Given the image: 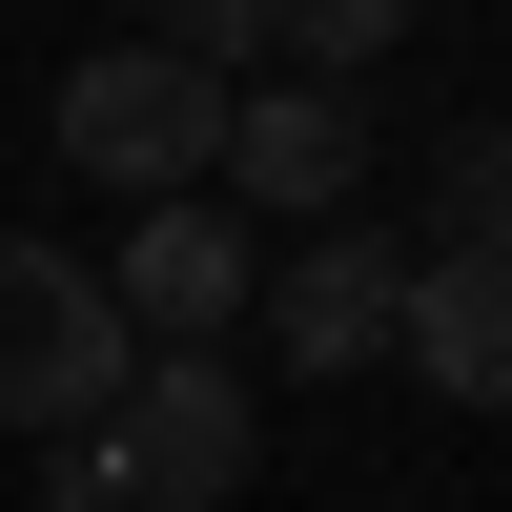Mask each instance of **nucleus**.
Masks as SVG:
<instances>
[{"label": "nucleus", "mask_w": 512, "mask_h": 512, "mask_svg": "<svg viewBox=\"0 0 512 512\" xmlns=\"http://www.w3.org/2000/svg\"><path fill=\"white\" fill-rule=\"evenodd\" d=\"M431 246H472V267H512V123H472V144L431 164Z\"/></svg>", "instance_id": "6e6552de"}, {"label": "nucleus", "mask_w": 512, "mask_h": 512, "mask_svg": "<svg viewBox=\"0 0 512 512\" xmlns=\"http://www.w3.org/2000/svg\"><path fill=\"white\" fill-rule=\"evenodd\" d=\"M390 349L431 369L451 410H512V267H472V246H410V308H390Z\"/></svg>", "instance_id": "0eeeda50"}, {"label": "nucleus", "mask_w": 512, "mask_h": 512, "mask_svg": "<svg viewBox=\"0 0 512 512\" xmlns=\"http://www.w3.org/2000/svg\"><path fill=\"white\" fill-rule=\"evenodd\" d=\"M103 472H123V512H226L246 492V369L226 349H144L123 410H103Z\"/></svg>", "instance_id": "7ed1b4c3"}, {"label": "nucleus", "mask_w": 512, "mask_h": 512, "mask_svg": "<svg viewBox=\"0 0 512 512\" xmlns=\"http://www.w3.org/2000/svg\"><path fill=\"white\" fill-rule=\"evenodd\" d=\"M123 308H103V267L82 246H41V226H0V431H103L123 410Z\"/></svg>", "instance_id": "f257e3e1"}, {"label": "nucleus", "mask_w": 512, "mask_h": 512, "mask_svg": "<svg viewBox=\"0 0 512 512\" xmlns=\"http://www.w3.org/2000/svg\"><path fill=\"white\" fill-rule=\"evenodd\" d=\"M369 185V123L349 82H226V164H205V205H287V226H349Z\"/></svg>", "instance_id": "20e7f679"}, {"label": "nucleus", "mask_w": 512, "mask_h": 512, "mask_svg": "<svg viewBox=\"0 0 512 512\" xmlns=\"http://www.w3.org/2000/svg\"><path fill=\"white\" fill-rule=\"evenodd\" d=\"M144 62H185V82H246V62H267V0H144Z\"/></svg>", "instance_id": "9d476101"}, {"label": "nucleus", "mask_w": 512, "mask_h": 512, "mask_svg": "<svg viewBox=\"0 0 512 512\" xmlns=\"http://www.w3.org/2000/svg\"><path fill=\"white\" fill-rule=\"evenodd\" d=\"M41 512H123V472H103V431H62V472H41Z\"/></svg>", "instance_id": "9b49d317"}, {"label": "nucleus", "mask_w": 512, "mask_h": 512, "mask_svg": "<svg viewBox=\"0 0 512 512\" xmlns=\"http://www.w3.org/2000/svg\"><path fill=\"white\" fill-rule=\"evenodd\" d=\"M267 41H287V82H349L410 41V0H267Z\"/></svg>", "instance_id": "1a4fd4ad"}, {"label": "nucleus", "mask_w": 512, "mask_h": 512, "mask_svg": "<svg viewBox=\"0 0 512 512\" xmlns=\"http://www.w3.org/2000/svg\"><path fill=\"white\" fill-rule=\"evenodd\" d=\"M246 308H267V369H390L410 246H390V226H308V246H287L267 287H246Z\"/></svg>", "instance_id": "39448f33"}, {"label": "nucleus", "mask_w": 512, "mask_h": 512, "mask_svg": "<svg viewBox=\"0 0 512 512\" xmlns=\"http://www.w3.org/2000/svg\"><path fill=\"white\" fill-rule=\"evenodd\" d=\"M62 164L123 205H205V164H226V82L144 62V41H82L62 62Z\"/></svg>", "instance_id": "f03ea898"}, {"label": "nucleus", "mask_w": 512, "mask_h": 512, "mask_svg": "<svg viewBox=\"0 0 512 512\" xmlns=\"http://www.w3.org/2000/svg\"><path fill=\"white\" fill-rule=\"evenodd\" d=\"M103 308H123V349H226L246 328V205H144Z\"/></svg>", "instance_id": "423d86ee"}]
</instances>
